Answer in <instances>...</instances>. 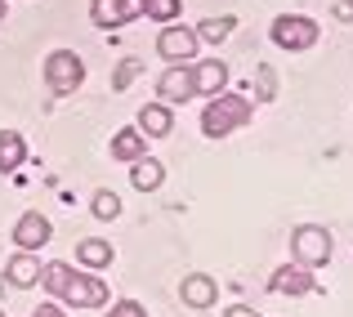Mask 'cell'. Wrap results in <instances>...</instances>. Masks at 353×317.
<instances>
[{
  "instance_id": "30bf717a",
  "label": "cell",
  "mask_w": 353,
  "mask_h": 317,
  "mask_svg": "<svg viewBox=\"0 0 353 317\" xmlns=\"http://www.w3.org/2000/svg\"><path fill=\"white\" fill-rule=\"evenodd\" d=\"M268 291L273 295H309V291H318V277H313L304 264H282L273 277H268Z\"/></svg>"
},
{
  "instance_id": "8992f818",
  "label": "cell",
  "mask_w": 353,
  "mask_h": 317,
  "mask_svg": "<svg viewBox=\"0 0 353 317\" xmlns=\"http://www.w3.org/2000/svg\"><path fill=\"white\" fill-rule=\"evenodd\" d=\"M197 32L192 27H179V23H165L161 36H157V54H161L165 63H192L197 59Z\"/></svg>"
},
{
  "instance_id": "52a82bcc",
  "label": "cell",
  "mask_w": 353,
  "mask_h": 317,
  "mask_svg": "<svg viewBox=\"0 0 353 317\" xmlns=\"http://www.w3.org/2000/svg\"><path fill=\"white\" fill-rule=\"evenodd\" d=\"M157 94H161V103H165V108H174V103H188V99H197L192 63H170V68L161 72V81H157Z\"/></svg>"
},
{
  "instance_id": "7402d4cb",
  "label": "cell",
  "mask_w": 353,
  "mask_h": 317,
  "mask_svg": "<svg viewBox=\"0 0 353 317\" xmlns=\"http://www.w3.org/2000/svg\"><path fill=\"white\" fill-rule=\"evenodd\" d=\"M90 210H94V219H117V214H121V197L112 188H103V192H94V206H90Z\"/></svg>"
},
{
  "instance_id": "9c48e42d",
  "label": "cell",
  "mask_w": 353,
  "mask_h": 317,
  "mask_svg": "<svg viewBox=\"0 0 353 317\" xmlns=\"http://www.w3.org/2000/svg\"><path fill=\"white\" fill-rule=\"evenodd\" d=\"M179 300H183V309H215L219 304V282L210 273H188L179 282Z\"/></svg>"
},
{
  "instance_id": "83f0119b",
  "label": "cell",
  "mask_w": 353,
  "mask_h": 317,
  "mask_svg": "<svg viewBox=\"0 0 353 317\" xmlns=\"http://www.w3.org/2000/svg\"><path fill=\"white\" fill-rule=\"evenodd\" d=\"M0 317H5V313H0Z\"/></svg>"
},
{
  "instance_id": "e0dca14e",
  "label": "cell",
  "mask_w": 353,
  "mask_h": 317,
  "mask_svg": "<svg viewBox=\"0 0 353 317\" xmlns=\"http://www.w3.org/2000/svg\"><path fill=\"white\" fill-rule=\"evenodd\" d=\"M112 241H103V237H85L77 246V264H85L90 273H99V268H112Z\"/></svg>"
},
{
  "instance_id": "277c9868",
  "label": "cell",
  "mask_w": 353,
  "mask_h": 317,
  "mask_svg": "<svg viewBox=\"0 0 353 317\" xmlns=\"http://www.w3.org/2000/svg\"><path fill=\"white\" fill-rule=\"evenodd\" d=\"M331 250H336V241H331V232L322 228V223H300V228L291 232V255H295V264H304V268H322L331 259Z\"/></svg>"
},
{
  "instance_id": "ac0fdd59",
  "label": "cell",
  "mask_w": 353,
  "mask_h": 317,
  "mask_svg": "<svg viewBox=\"0 0 353 317\" xmlns=\"http://www.w3.org/2000/svg\"><path fill=\"white\" fill-rule=\"evenodd\" d=\"M27 161V143L18 130H0V174H14Z\"/></svg>"
},
{
  "instance_id": "7a4b0ae2",
  "label": "cell",
  "mask_w": 353,
  "mask_h": 317,
  "mask_svg": "<svg viewBox=\"0 0 353 317\" xmlns=\"http://www.w3.org/2000/svg\"><path fill=\"white\" fill-rule=\"evenodd\" d=\"M255 116V103L246 94H215L201 112V134L206 139H228L233 130H241L246 121Z\"/></svg>"
},
{
  "instance_id": "8fae6325",
  "label": "cell",
  "mask_w": 353,
  "mask_h": 317,
  "mask_svg": "<svg viewBox=\"0 0 353 317\" xmlns=\"http://www.w3.org/2000/svg\"><path fill=\"white\" fill-rule=\"evenodd\" d=\"M50 237H54V223L45 219L41 210H27L23 219L14 223V246H18V250H41Z\"/></svg>"
},
{
  "instance_id": "7c38bea8",
  "label": "cell",
  "mask_w": 353,
  "mask_h": 317,
  "mask_svg": "<svg viewBox=\"0 0 353 317\" xmlns=\"http://www.w3.org/2000/svg\"><path fill=\"white\" fill-rule=\"evenodd\" d=\"M192 81H197V94H206V99L224 94V85H228V63L224 59H197V63H192Z\"/></svg>"
},
{
  "instance_id": "ba28073f",
  "label": "cell",
  "mask_w": 353,
  "mask_h": 317,
  "mask_svg": "<svg viewBox=\"0 0 353 317\" xmlns=\"http://www.w3.org/2000/svg\"><path fill=\"white\" fill-rule=\"evenodd\" d=\"M139 14H143V0H90V23L103 27V32L134 23Z\"/></svg>"
},
{
  "instance_id": "4316f807",
  "label": "cell",
  "mask_w": 353,
  "mask_h": 317,
  "mask_svg": "<svg viewBox=\"0 0 353 317\" xmlns=\"http://www.w3.org/2000/svg\"><path fill=\"white\" fill-rule=\"evenodd\" d=\"M0 23H5V0H0Z\"/></svg>"
},
{
  "instance_id": "3957f363",
  "label": "cell",
  "mask_w": 353,
  "mask_h": 317,
  "mask_svg": "<svg viewBox=\"0 0 353 317\" xmlns=\"http://www.w3.org/2000/svg\"><path fill=\"white\" fill-rule=\"evenodd\" d=\"M268 36H273L277 50H286V54H304V50H313V45H318L322 27L313 23L309 14H282V18H273Z\"/></svg>"
},
{
  "instance_id": "603a6c76",
  "label": "cell",
  "mask_w": 353,
  "mask_h": 317,
  "mask_svg": "<svg viewBox=\"0 0 353 317\" xmlns=\"http://www.w3.org/2000/svg\"><path fill=\"white\" fill-rule=\"evenodd\" d=\"M108 317H148V309L139 300H117L112 309H108Z\"/></svg>"
},
{
  "instance_id": "484cf974",
  "label": "cell",
  "mask_w": 353,
  "mask_h": 317,
  "mask_svg": "<svg viewBox=\"0 0 353 317\" xmlns=\"http://www.w3.org/2000/svg\"><path fill=\"white\" fill-rule=\"evenodd\" d=\"M340 18H353V0H340Z\"/></svg>"
},
{
  "instance_id": "ffe728a7",
  "label": "cell",
  "mask_w": 353,
  "mask_h": 317,
  "mask_svg": "<svg viewBox=\"0 0 353 317\" xmlns=\"http://www.w3.org/2000/svg\"><path fill=\"white\" fill-rule=\"evenodd\" d=\"M143 14L152 23H174L183 14V0H143Z\"/></svg>"
},
{
  "instance_id": "d4e9b609",
  "label": "cell",
  "mask_w": 353,
  "mask_h": 317,
  "mask_svg": "<svg viewBox=\"0 0 353 317\" xmlns=\"http://www.w3.org/2000/svg\"><path fill=\"white\" fill-rule=\"evenodd\" d=\"M32 317H68V313H63V304H41Z\"/></svg>"
},
{
  "instance_id": "9a60e30c",
  "label": "cell",
  "mask_w": 353,
  "mask_h": 317,
  "mask_svg": "<svg viewBox=\"0 0 353 317\" xmlns=\"http://www.w3.org/2000/svg\"><path fill=\"white\" fill-rule=\"evenodd\" d=\"M139 130H143L148 139H165L174 130L170 108H165V103H143V108H139Z\"/></svg>"
},
{
  "instance_id": "cb8c5ba5",
  "label": "cell",
  "mask_w": 353,
  "mask_h": 317,
  "mask_svg": "<svg viewBox=\"0 0 353 317\" xmlns=\"http://www.w3.org/2000/svg\"><path fill=\"white\" fill-rule=\"evenodd\" d=\"M224 317H264V313H255L250 304H233V309H224Z\"/></svg>"
},
{
  "instance_id": "5b68a950",
  "label": "cell",
  "mask_w": 353,
  "mask_h": 317,
  "mask_svg": "<svg viewBox=\"0 0 353 317\" xmlns=\"http://www.w3.org/2000/svg\"><path fill=\"white\" fill-rule=\"evenodd\" d=\"M81 81H85V63H81L77 50H54L50 59H45V85L54 90V94H77Z\"/></svg>"
},
{
  "instance_id": "d6986e66",
  "label": "cell",
  "mask_w": 353,
  "mask_h": 317,
  "mask_svg": "<svg viewBox=\"0 0 353 317\" xmlns=\"http://www.w3.org/2000/svg\"><path fill=\"white\" fill-rule=\"evenodd\" d=\"M233 23L237 18H206V23L197 27V41H210V45H219V41H228V36H233Z\"/></svg>"
},
{
  "instance_id": "6da1fadb",
  "label": "cell",
  "mask_w": 353,
  "mask_h": 317,
  "mask_svg": "<svg viewBox=\"0 0 353 317\" xmlns=\"http://www.w3.org/2000/svg\"><path fill=\"white\" fill-rule=\"evenodd\" d=\"M41 286L54 300H63L68 309H103L112 300V291L94 273H72V264H63V259H50L41 268Z\"/></svg>"
},
{
  "instance_id": "5bb4252c",
  "label": "cell",
  "mask_w": 353,
  "mask_h": 317,
  "mask_svg": "<svg viewBox=\"0 0 353 317\" xmlns=\"http://www.w3.org/2000/svg\"><path fill=\"white\" fill-rule=\"evenodd\" d=\"M130 183H134L139 192H157L165 183V165L157 161V156H139V161H130Z\"/></svg>"
},
{
  "instance_id": "4fadbf2b",
  "label": "cell",
  "mask_w": 353,
  "mask_h": 317,
  "mask_svg": "<svg viewBox=\"0 0 353 317\" xmlns=\"http://www.w3.org/2000/svg\"><path fill=\"white\" fill-rule=\"evenodd\" d=\"M41 259H36V250H18L14 259L5 264V282L18 286V291H27V286H41Z\"/></svg>"
},
{
  "instance_id": "2e32d148",
  "label": "cell",
  "mask_w": 353,
  "mask_h": 317,
  "mask_svg": "<svg viewBox=\"0 0 353 317\" xmlns=\"http://www.w3.org/2000/svg\"><path fill=\"white\" fill-rule=\"evenodd\" d=\"M148 152V134H143V130H117V134H112V161H139V156H143Z\"/></svg>"
},
{
  "instance_id": "44dd1931",
  "label": "cell",
  "mask_w": 353,
  "mask_h": 317,
  "mask_svg": "<svg viewBox=\"0 0 353 317\" xmlns=\"http://www.w3.org/2000/svg\"><path fill=\"white\" fill-rule=\"evenodd\" d=\"M143 68H148L143 59H121V68L112 72V90L121 94V90H125V85H130V81H134V76H143Z\"/></svg>"
}]
</instances>
